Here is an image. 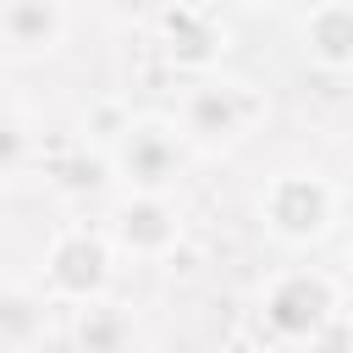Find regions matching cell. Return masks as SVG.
<instances>
[{"mask_svg": "<svg viewBox=\"0 0 353 353\" xmlns=\"http://www.w3.org/2000/svg\"><path fill=\"white\" fill-rule=\"evenodd\" d=\"M265 116V99L248 88V83H199L188 88L182 99V143H199V149H232L237 138L254 132V121Z\"/></svg>", "mask_w": 353, "mask_h": 353, "instance_id": "6da1fadb", "label": "cell"}, {"mask_svg": "<svg viewBox=\"0 0 353 353\" xmlns=\"http://www.w3.org/2000/svg\"><path fill=\"white\" fill-rule=\"evenodd\" d=\"M110 237H116V248H127L138 259H160L182 237V221L160 193H132L127 204L110 210Z\"/></svg>", "mask_w": 353, "mask_h": 353, "instance_id": "8992f818", "label": "cell"}, {"mask_svg": "<svg viewBox=\"0 0 353 353\" xmlns=\"http://www.w3.org/2000/svg\"><path fill=\"white\" fill-rule=\"evenodd\" d=\"M0 33L17 50H55L66 33L61 0H0Z\"/></svg>", "mask_w": 353, "mask_h": 353, "instance_id": "ba28073f", "label": "cell"}, {"mask_svg": "<svg viewBox=\"0 0 353 353\" xmlns=\"http://www.w3.org/2000/svg\"><path fill=\"white\" fill-rule=\"evenodd\" d=\"M116 347H121V320L105 309H88L83 314V353H116Z\"/></svg>", "mask_w": 353, "mask_h": 353, "instance_id": "8fae6325", "label": "cell"}, {"mask_svg": "<svg viewBox=\"0 0 353 353\" xmlns=\"http://www.w3.org/2000/svg\"><path fill=\"white\" fill-rule=\"evenodd\" d=\"M303 39H309V61H314V66L342 72V66L353 61V11H347L342 0H325V6L309 17Z\"/></svg>", "mask_w": 353, "mask_h": 353, "instance_id": "9c48e42d", "label": "cell"}, {"mask_svg": "<svg viewBox=\"0 0 353 353\" xmlns=\"http://www.w3.org/2000/svg\"><path fill=\"white\" fill-rule=\"evenodd\" d=\"M243 6H265V0H243Z\"/></svg>", "mask_w": 353, "mask_h": 353, "instance_id": "5bb4252c", "label": "cell"}, {"mask_svg": "<svg viewBox=\"0 0 353 353\" xmlns=\"http://www.w3.org/2000/svg\"><path fill=\"white\" fill-rule=\"evenodd\" d=\"M0 149H6V165H11V160H17V149H22L17 127H6V121H0Z\"/></svg>", "mask_w": 353, "mask_h": 353, "instance_id": "7c38bea8", "label": "cell"}, {"mask_svg": "<svg viewBox=\"0 0 353 353\" xmlns=\"http://www.w3.org/2000/svg\"><path fill=\"white\" fill-rule=\"evenodd\" d=\"M336 287L320 276V270H281L270 287H265V298H259V314H265V325L281 336V342H309L331 314H336Z\"/></svg>", "mask_w": 353, "mask_h": 353, "instance_id": "3957f363", "label": "cell"}, {"mask_svg": "<svg viewBox=\"0 0 353 353\" xmlns=\"http://www.w3.org/2000/svg\"><path fill=\"white\" fill-rule=\"evenodd\" d=\"M110 160L132 182V193H160L176 176V165H182V132H176V121H160V116L121 121Z\"/></svg>", "mask_w": 353, "mask_h": 353, "instance_id": "277c9868", "label": "cell"}, {"mask_svg": "<svg viewBox=\"0 0 353 353\" xmlns=\"http://www.w3.org/2000/svg\"><path fill=\"white\" fill-rule=\"evenodd\" d=\"M127 6H154V0H127Z\"/></svg>", "mask_w": 353, "mask_h": 353, "instance_id": "4fadbf2b", "label": "cell"}, {"mask_svg": "<svg viewBox=\"0 0 353 353\" xmlns=\"http://www.w3.org/2000/svg\"><path fill=\"white\" fill-rule=\"evenodd\" d=\"M160 39H165L176 66H210L226 50V28L204 6H193V0H171L160 11Z\"/></svg>", "mask_w": 353, "mask_h": 353, "instance_id": "52a82bcc", "label": "cell"}, {"mask_svg": "<svg viewBox=\"0 0 353 353\" xmlns=\"http://www.w3.org/2000/svg\"><path fill=\"white\" fill-rule=\"evenodd\" d=\"M259 221L287 243H314L336 221V193H331V182L309 176V171H281L259 193Z\"/></svg>", "mask_w": 353, "mask_h": 353, "instance_id": "7a4b0ae2", "label": "cell"}, {"mask_svg": "<svg viewBox=\"0 0 353 353\" xmlns=\"http://www.w3.org/2000/svg\"><path fill=\"white\" fill-rule=\"evenodd\" d=\"M44 281L66 303H94L105 292V281H110V243L99 232H88V226L61 232L50 243V254H44Z\"/></svg>", "mask_w": 353, "mask_h": 353, "instance_id": "5b68a950", "label": "cell"}, {"mask_svg": "<svg viewBox=\"0 0 353 353\" xmlns=\"http://www.w3.org/2000/svg\"><path fill=\"white\" fill-rule=\"evenodd\" d=\"M44 336V298L0 292V347H33Z\"/></svg>", "mask_w": 353, "mask_h": 353, "instance_id": "30bf717a", "label": "cell"}]
</instances>
